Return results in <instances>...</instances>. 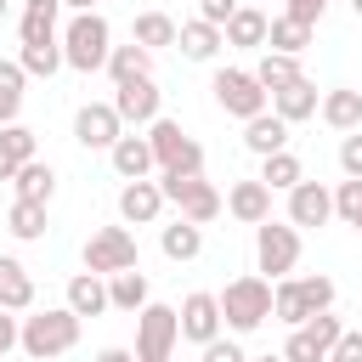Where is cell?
I'll return each instance as SVG.
<instances>
[{
    "mask_svg": "<svg viewBox=\"0 0 362 362\" xmlns=\"http://www.w3.org/2000/svg\"><path fill=\"white\" fill-rule=\"evenodd\" d=\"M322 11H328V0H288V17H294V23H311V28H317Z\"/></svg>",
    "mask_w": 362,
    "mask_h": 362,
    "instance_id": "cell-44",
    "label": "cell"
},
{
    "mask_svg": "<svg viewBox=\"0 0 362 362\" xmlns=\"http://www.w3.org/2000/svg\"><path fill=\"white\" fill-rule=\"evenodd\" d=\"M6 232H11V238H23V243L45 238V204H34V198H17V204H11V215H6Z\"/></svg>",
    "mask_w": 362,
    "mask_h": 362,
    "instance_id": "cell-35",
    "label": "cell"
},
{
    "mask_svg": "<svg viewBox=\"0 0 362 362\" xmlns=\"http://www.w3.org/2000/svg\"><path fill=\"white\" fill-rule=\"evenodd\" d=\"M334 130H362V90H328L317 107Z\"/></svg>",
    "mask_w": 362,
    "mask_h": 362,
    "instance_id": "cell-29",
    "label": "cell"
},
{
    "mask_svg": "<svg viewBox=\"0 0 362 362\" xmlns=\"http://www.w3.org/2000/svg\"><path fill=\"white\" fill-rule=\"evenodd\" d=\"M300 260V226L294 221H260L255 226V266L266 277H288Z\"/></svg>",
    "mask_w": 362,
    "mask_h": 362,
    "instance_id": "cell-5",
    "label": "cell"
},
{
    "mask_svg": "<svg viewBox=\"0 0 362 362\" xmlns=\"http://www.w3.org/2000/svg\"><path fill=\"white\" fill-rule=\"evenodd\" d=\"M136 362H170V356H136Z\"/></svg>",
    "mask_w": 362,
    "mask_h": 362,
    "instance_id": "cell-50",
    "label": "cell"
},
{
    "mask_svg": "<svg viewBox=\"0 0 362 362\" xmlns=\"http://www.w3.org/2000/svg\"><path fill=\"white\" fill-rule=\"evenodd\" d=\"M6 11H11V0H0V23H6Z\"/></svg>",
    "mask_w": 362,
    "mask_h": 362,
    "instance_id": "cell-49",
    "label": "cell"
},
{
    "mask_svg": "<svg viewBox=\"0 0 362 362\" xmlns=\"http://www.w3.org/2000/svg\"><path fill=\"white\" fill-rule=\"evenodd\" d=\"M181 339V311L175 305H141L136 311V356H170Z\"/></svg>",
    "mask_w": 362,
    "mask_h": 362,
    "instance_id": "cell-8",
    "label": "cell"
},
{
    "mask_svg": "<svg viewBox=\"0 0 362 362\" xmlns=\"http://www.w3.org/2000/svg\"><path fill=\"white\" fill-rule=\"evenodd\" d=\"M147 74H153V51H147V45H136V40H130V45H113V57H107V79H113V85L147 79Z\"/></svg>",
    "mask_w": 362,
    "mask_h": 362,
    "instance_id": "cell-25",
    "label": "cell"
},
{
    "mask_svg": "<svg viewBox=\"0 0 362 362\" xmlns=\"http://www.w3.org/2000/svg\"><path fill=\"white\" fill-rule=\"evenodd\" d=\"M226 209L243 221V226H260V221H272V187L255 175V181H238L232 192H226Z\"/></svg>",
    "mask_w": 362,
    "mask_h": 362,
    "instance_id": "cell-16",
    "label": "cell"
},
{
    "mask_svg": "<svg viewBox=\"0 0 362 362\" xmlns=\"http://www.w3.org/2000/svg\"><path fill=\"white\" fill-rule=\"evenodd\" d=\"M260 181H266L272 192H288V187L305 181V170H300V158L283 147V153H266V158H260Z\"/></svg>",
    "mask_w": 362,
    "mask_h": 362,
    "instance_id": "cell-31",
    "label": "cell"
},
{
    "mask_svg": "<svg viewBox=\"0 0 362 362\" xmlns=\"http://www.w3.org/2000/svg\"><path fill=\"white\" fill-rule=\"evenodd\" d=\"M255 362H288V356H283V351H277V356H272V351H266V356H255Z\"/></svg>",
    "mask_w": 362,
    "mask_h": 362,
    "instance_id": "cell-48",
    "label": "cell"
},
{
    "mask_svg": "<svg viewBox=\"0 0 362 362\" xmlns=\"http://www.w3.org/2000/svg\"><path fill=\"white\" fill-rule=\"evenodd\" d=\"M328 362H362V328H345L328 351Z\"/></svg>",
    "mask_w": 362,
    "mask_h": 362,
    "instance_id": "cell-41",
    "label": "cell"
},
{
    "mask_svg": "<svg viewBox=\"0 0 362 362\" xmlns=\"http://www.w3.org/2000/svg\"><path fill=\"white\" fill-rule=\"evenodd\" d=\"M23 62H6L0 57V124H17V113H23Z\"/></svg>",
    "mask_w": 362,
    "mask_h": 362,
    "instance_id": "cell-36",
    "label": "cell"
},
{
    "mask_svg": "<svg viewBox=\"0 0 362 362\" xmlns=\"http://www.w3.org/2000/svg\"><path fill=\"white\" fill-rule=\"evenodd\" d=\"M147 141H153V158H158V170L164 175H204V147L175 124V119H153L147 124Z\"/></svg>",
    "mask_w": 362,
    "mask_h": 362,
    "instance_id": "cell-4",
    "label": "cell"
},
{
    "mask_svg": "<svg viewBox=\"0 0 362 362\" xmlns=\"http://www.w3.org/2000/svg\"><path fill=\"white\" fill-rule=\"evenodd\" d=\"M0 147H6V153H11L17 164H28L40 141H34V130H28V124H0Z\"/></svg>",
    "mask_w": 362,
    "mask_h": 362,
    "instance_id": "cell-39",
    "label": "cell"
},
{
    "mask_svg": "<svg viewBox=\"0 0 362 362\" xmlns=\"http://www.w3.org/2000/svg\"><path fill=\"white\" fill-rule=\"evenodd\" d=\"M17 339H23V328H17V317H11V311H0V356H6V351H11Z\"/></svg>",
    "mask_w": 362,
    "mask_h": 362,
    "instance_id": "cell-45",
    "label": "cell"
},
{
    "mask_svg": "<svg viewBox=\"0 0 362 362\" xmlns=\"http://www.w3.org/2000/svg\"><path fill=\"white\" fill-rule=\"evenodd\" d=\"M158 187H164V198H170L192 226H209V221L221 215V192H215L204 175H164Z\"/></svg>",
    "mask_w": 362,
    "mask_h": 362,
    "instance_id": "cell-7",
    "label": "cell"
},
{
    "mask_svg": "<svg viewBox=\"0 0 362 362\" xmlns=\"http://www.w3.org/2000/svg\"><path fill=\"white\" fill-rule=\"evenodd\" d=\"M221 294H187L181 300V339H192V345H209V339H221Z\"/></svg>",
    "mask_w": 362,
    "mask_h": 362,
    "instance_id": "cell-12",
    "label": "cell"
},
{
    "mask_svg": "<svg viewBox=\"0 0 362 362\" xmlns=\"http://www.w3.org/2000/svg\"><path fill=\"white\" fill-rule=\"evenodd\" d=\"M221 45H226V34H221L215 23H204V17L181 23V34H175V51H181L187 62H209V57H215Z\"/></svg>",
    "mask_w": 362,
    "mask_h": 362,
    "instance_id": "cell-17",
    "label": "cell"
},
{
    "mask_svg": "<svg viewBox=\"0 0 362 362\" xmlns=\"http://www.w3.org/2000/svg\"><path fill=\"white\" fill-rule=\"evenodd\" d=\"M130 266H136V238L124 226H96L90 243H85V272L113 277V272H130Z\"/></svg>",
    "mask_w": 362,
    "mask_h": 362,
    "instance_id": "cell-9",
    "label": "cell"
},
{
    "mask_svg": "<svg viewBox=\"0 0 362 362\" xmlns=\"http://www.w3.org/2000/svg\"><path fill=\"white\" fill-rule=\"evenodd\" d=\"M119 136H124V119H119L113 102H85V107L74 113V141H79V147H102V153H113Z\"/></svg>",
    "mask_w": 362,
    "mask_h": 362,
    "instance_id": "cell-11",
    "label": "cell"
},
{
    "mask_svg": "<svg viewBox=\"0 0 362 362\" xmlns=\"http://www.w3.org/2000/svg\"><path fill=\"white\" fill-rule=\"evenodd\" d=\"M209 90H215V102H221L232 119H255V113H266V102H272V90H266L249 68H221V74L209 79Z\"/></svg>",
    "mask_w": 362,
    "mask_h": 362,
    "instance_id": "cell-6",
    "label": "cell"
},
{
    "mask_svg": "<svg viewBox=\"0 0 362 362\" xmlns=\"http://www.w3.org/2000/svg\"><path fill=\"white\" fill-rule=\"evenodd\" d=\"M107 158H113V170H119L124 181H141V175H147V170L158 164V158H153V141H147V136H119Z\"/></svg>",
    "mask_w": 362,
    "mask_h": 362,
    "instance_id": "cell-22",
    "label": "cell"
},
{
    "mask_svg": "<svg viewBox=\"0 0 362 362\" xmlns=\"http://www.w3.org/2000/svg\"><path fill=\"white\" fill-rule=\"evenodd\" d=\"M158 249H164L170 260H198V255H204V226H192V221L181 215L175 226H164V238H158Z\"/></svg>",
    "mask_w": 362,
    "mask_h": 362,
    "instance_id": "cell-28",
    "label": "cell"
},
{
    "mask_svg": "<svg viewBox=\"0 0 362 362\" xmlns=\"http://www.w3.org/2000/svg\"><path fill=\"white\" fill-rule=\"evenodd\" d=\"M204 362H249V356H243V345H232V339H209V345H204Z\"/></svg>",
    "mask_w": 362,
    "mask_h": 362,
    "instance_id": "cell-43",
    "label": "cell"
},
{
    "mask_svg": "<svg viewBox=\"0 0 362 362\" xmlns=\"http://www.w3.org/2000/svg\"><path fill=\"white\" fill-rule=\"evenodd\" d=\"M57 17H62V0H28L23 6V45L28 40H57Z\"/></svg>",
    "mask_w": 362,
    "mask_h": 362,
    "instance_id": "cell-30",
    "label": "cell"
},
{
    "mask_svg": "<svg viewBox=\"0 0 362 362\" xmlns=\"http://www.w3.org/2000/svg\"><path fill=\"white\" fill-rule=\"evenodd\" d=\"M34 305V277L23 260L0 255V311H28Z\"/></svg>",
    "mask_w": 362,
    "mask_h": 362,
    "instance_id": "cell-20",
    "label": "cell"
},
{
    "mask_svg": "<svg viewBox=\"0 0 362 362\" xmlns=\"http://www.w3.org/2000/svg\"><path fill=\"white\" fill-rule=\"evenodd\" d=\"M232 11H238V0H198V17H204V23H215V28H226V23H232Z\"/></svg>",
    "mask_w": 362,
    "mask_h": 362,
    "instance_id": "cell-42",
    "label": "cell"
},
{
    "mask_svg": "<svg viewBox=\"0 0 362 362\" xmlns=\"http://www.w3.org/2000/svg\"><path fill=\"white\" fill-rule=\"evenodd\" d=\"M221 317L232 334H255L272 317V277H232L221 288Z\"/></svg>",
    "mask_w": 362,
    "mask_h": 362,
    "instance_id": "cell-3",
    "label": "cell"
},
{
    "mask_svg": "<svg viewBox=\"0 0 362 362\" xmlns=\"http://www.w3.org/2000/svg\"><path fill=\"white\" fill-rule=\"evenodd\" d=\"M17 62H23V74H34V79H51L57 68H68V57H62V40H28Z\"/></svg>",
    "mask_w": 362,
    "mask_h": 362,
    "instance_id": "cell-26",
    "label": "cell"
},
{
    "mask_svg": "<svg viewBox=\"0 0 362 362\" xmlns=\"http://www.w3.org/2000/svg\"><path fill=\"white\" fill-rule=\"evenodd\" d=\"M164 204H170L164 187L147 181V175H141V181H124V192H119V215H124V226H153Z\"/></svg>",
    "mask_w": 362,
    "mask_h": 362,
    "instance_id": "cell-14",
    "label": "cell"
},
{
    "mask_svg": "<svg viewBox=\"0 0 362 362\" xmlns=\"http://www.w3.org/2000/svg\"><path fill=\"white\" fill-rule=\"evenodd\" d=\"M266 28H272V17H266L260 6H238V11H232V23H226L221 34H226V45L255 51V45H266Z\"/></svg>",
    "mask_w": 362,
    "mask_h": 362,
    "instance_id": "cell-21",
    "label": "cell"
},
{
    "mask_svg": "<svg viewBox=\"0 0 362 362\" xmlns=\"http://www.w3.org/2000/svg\"><path fill=\"white\" fill-rule=\"evenodd\" d=\"M130 34H136V45H147V51H158V45H175V34H181V28H175V23L164 17V11H141Z\"/></svg>",
    "mask_w": 362,
    "mask_h": 362,
    "instance_id": "cell-37",
    "label": "cell"
},
{
    "mask_svg": "<svg viewBox=\"0 0 362 362\" xmlns=\"http://www.w3.org/2000/svg\"><path fill=\"white\" fill-rule=\"evenodd\" d=\"M62 57H68V68H79V74L107 68V57H113L107 17H102V11H74V23L62 28Z\"/></svg>",
    "mask_w": 362,
    "mask_h": 362,
    "instance_id": "cell-2",
    "label": "cell"
},
{
    "mask_svg": "<svg viewBox=\"0 0 362 362\" xmlns=\"http://www.w3.org/2000/svg\"><path fill=\"white\" fill-rule=\"evenodd\" d=\"M356 232H362V226H356Z\"/></svg>",
    "mask_w": 362,
    "mask_h": 362,
    "instance_id": "cell-52",
    "label": "cell"
},
{
    "mask_svg": "<svg viewBox=\"0 0 362 362\" xmlns=\"http://www.w3.org/2000/svg\"><path fill=\"white\" fill-rule=\"evenodd\" d=\"M288 221H294V226H328V221H334V192H328L322 181L288 187Z\"/></svg>",
    "mask_w": 362,
    "mask_h": 362,
    "instance_id": "cell-15",
    "label": "cell"
},
{
    "mask_svg": "<svg viewBox=\"0 0 362 362\" xmlns=\"http://www.w3.org/2000/svg\"><path fill=\"white\" fill-rule=\"evenodd\" d=\"M11 181H17V198H34V204H51V192H57V170L40 164V158H28Z\"/></svg>",
    "mask_w": 362,
    "mask_h": 362,
    "instance_id": "cell-32",
    "label": "cell"
},
{
    "mask_svg": "<svg viewBox=\"0 0 362 362\" xmlns=\"http://www.w3.org/2000/svg\"><path fill=\"white\" fill-rule=\"evenodd\" d=\"M243 147L249 153H283L288 147V119H277V113H255V119H243Z\"/></svg>",
    "mask_w": 362,
    "mask_h": 362,
    "instance_id": "cell-19",
    "label": "cell"
},
{
    "mask_svg": "<svg viewBox=\"0 0 362 362\" xmlns=\"http://www.w3.org/2000/svg\"><path fill=\"white\" fill-rule=\"evenodd\" d=\"M96 362H136V351H124V345H107V351H96Z\"/></svg>",
    "mask_w": 362,
    "mask_h": 362,
    "instance_id": "cell-46",
    "label": "cell"
},
{
    "mask_svg": "<svg viewBox=\"0 0 362 362\" xmlns=\"http://www.w3.org/2000/svg\"><path fill=\"white\" fill-rule=\"evenodd\" d=\"M334 215L345 226H362V175H345L339 192H334Z\"/></svg>",
    "mask_w": 362,
    "mask_h": 362,
    "instance_id": "cell-38",
    "label": "cell"
},
{
    "mask_svg": "<svg viewBox=\"0 0 362 362\" xmlns=\"http://www.w3.org/2000/svg\"><path fill=\"white\" fill-rule=\"evenodd\" d=\"M107 300H113V311H141L147 305V277L130 266V272H113L107 277Z\"/></svg>",
    "mask_w": 362,
    "mask_h": 362,
    "instance_id": "cell-33",
    "label": "cell"
},
{
    "mask_svg": "<svg viewBox=\"0 0 362 362\" xmlns=\"http://www.w3.org/2000/svg\"><path fill=\"white\" fill-rule=\"evenodd\" d=\"M158 102H164V96H158V85H153V74L113 85V107H119L124 124H153V119H158Z\"/></svg>",
    "mask_w": 362,
    "mask_h": 362,
    "instance_id": "cell-13",
    "label": "cell"
},
{
    "mask_svg": "<svg viewBox=\"0 0 362 362\" xmlns=\"http://www.w3.org/2000/svg\"><path fill=\"white\" fill-rule=\"evenodd\" d=\"M272 311H277V322H288V328H300V322L317 317V305L305 300V283H300V277H283V283L272 288Z\"/></svg>",
    "mask_w": 362,
    "mask_h": 362,
    "instance_id": "cell-23",
    "label": "cell"
},
{
    "mask_svg": "<svg viewBox=\"0 0 362 362\" xmlns=\"http://www.w3.org/2000/svg\"><path fill=\"white\" fill-rule=\"evenodd\" d=\"M266 45H272V51H288V57H300V51L311 45V23H294V17L283 11V17H272V28H266Z\"/></svg>",
    "mask_w": 362,
    "mask_h": 362,
    "instance_id": "cell-34",
    "label": "cell"
},
{
    "mask_svg": "<svg viewBox=\"0 0 362 362\" xmlns=\"http://www.w3.org/2000/svg\"><path fill=\"white\" fill-rule=\"evenodd\" d=\"M62 6H74V11H96V0H62Z\"/></svg>",
    "mask_w": 362,
    "mask_h": 362,
    "instance_id": "cell-47",
    "label": "cell"
},
{
    "mask_svg": "<svg viewBox=\"0 0 362 362\" xmlns=\"http://www.w3.org/2000/svg\"><path fill=\"white\" fill-rule=\"evenodd\" d=\"M255 79L277 96L283 85H294V79H300V57H288V51H272V45H266V57L255 62Z\"/></svg>",
    "mask_w": 362,
    "mask_h": 362,
    "instance_id": "cell-27",
    "label": "cell"
},
{
    "mask_svg": "<svg viewBox=\"0 0 362 362\" xmlns=\"http://www.w3.org/2000/svg\"><path fill=\"white\" fill-rule=\"evenodd\" d=\"M34 362H51V356H62V351H74L79 345V311L74 305H45V311H34L28 322H23V339H17Z\"/></svg>",
    "mask_w": 362,
    "mask_h": 362,
    "instance_id": "cell-1",
    "label": "cell"
},
{
    "mask_svg": "<svg viewBox=\"0 0 362 362\" xmlns=\"http://www.w3.org/2000/svg\"><path fill=\"white\" fill-rule=\"evenodd\" d=\"M351 11H356V17H362V0H351Z\"/></svg>",
    "mask_w": 362,
    "mask_h": 362,
    "instance_id": "cell-51",
    "label": "cell"
},
{
    "mask_svg": "<svg viewBox=\"0 0 362 362\" xmlns=\"http://www.w3.org/2000/svg\"><path fill=\"white\" fill-rule=\"evenodd\" d=\"M68 305L79 311V317H102L113 300H107V283H102V272H79V277H68Z\"/></svg>",
    "mask_w": 362,
    "mask_h": 362,
    "instance_id": "cell-24",
    "label": "cell"
},
{
    "mask_svg": "<svg viewBox=\"0 0 362 362\" xmlns=\"http://www.w3.org/2000/svg\"><path fill=\"white\" fill-rule=\"evenodd\" d=\"M339 170H345V175H362V130H345V141H339Z\"/></svg>",
    "mask_w": 362,
    "mask_h": 362,
    "instance_id": "cell-40",
    "label": "cell"
},
{
    "mask_svg": "<svg viewBox=\"0 0 362 362\" xmlns=\"http://www.w3.org/2000/svg\"><path fill=\"white\" fill-rule=\"evenodd\" d=\"M317 107H322V96H317V85H311L305 74H300L294 85H283V90L272 96V113H277V119H288V124H300V119H311Z\"/></svg>",
    "mask_w": 362,
    "mask_h": 362,
    "instance_id": "cell-18",
    "label": "cell"
},
{
    "mask_svg": "<svg viewBox=\"0 0 362 362\" xmlns=\"http://www.w3.org/2000/svg\"><path fill=\"white\" fill-rule=\"evenodd\" d=\"M339 334H345V322H339L334 311H317L311 322H300V328L288 334L283 356H288V362H328V351H334Z\"/></svg>",
    "mask_w": 362,
    "mask_h": 362,
    "instance_id": "cell-10",
    "label": "cell"
}]
</instances>
